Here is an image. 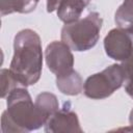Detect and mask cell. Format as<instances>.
Instances as JSON below:
<instances>
[{"label": "cell", "instance_id": "obj_1", "mask_svg": "<svg viewBox=\"0 0 133 133\" xmlns=\"http://www.w3.org/2000/svg\"><path fill=\"white\" fill-rule=\"evenodd\" d=\"M43 53L38 34L31 29L20 31L14 42L9 71L23 86L35 84L42 74Z\"/></svg>", "mask_w": 133, "mask_h": 133}, {"label": "cell", "instance_id": "obj_2", "mask_svg": "<svg viewBox=\"0 0 133 133\" xmlns=\"http://www.w3.org/2000/svg\"><path fill=\"white\" fill-rule=\"evenodd\" d=\"M26 86L14 88L7 96V109L1 117L2 132H28L38 129L48 116L32 102Z\"/></svg>", "mask_w": 133, "mask_h": 133}, {"label": "cell", "instance_id": "obj_3", "mask_svg": "<svg viewBox=\"0 0 133 133\" xmlns=\"http://www.w3.org/2000/svg\"><path fill=\"white\" fill-rule=\"evenodd\" d=\"M102 18L97 11L83 19L65 24L61 29V41L74 51H86L98 42L102 28Z\"/></svg>", "mask_w": 133, "mask_h": 133}, {"label": "cell", "instance_id": "obj_4", "mask_svg": "<svg viewBox=\"0 0 133 133\" xmlns=\"http://www.w3.org/2000/svg\"><path fill=\"white\" fill-rule=\"evenodd\" d=\"M124 82L125 72L123 65L112 64L88 77L83 84V91L90 99H105L118 89Z\"/></svg>", "mask_w": 133, "mask_h": 133}, {"label": "cell", "instance_id": "obj_5", "mask_svg": "<svg viewBox=\"0 0 133 133\" xmlns=\"http://www.w3.org/2000/svg\"><path fill=\"white\" fill-rule=\"evenodd\" d=\"M46 62L49 70L56 75V80L63 79L74 72V57L71 48L63 42H53L48 45L46 52Z\"/></svg>", "mask_w": 133, "mask_h": 133}, {"label": "cell", "instance_id": "obj_6", "mask_svg": "<svg viewBox=\"0 0 133 133\" xmlns=\"http://www.w3.org/2000/svg\"><path fill=\"white\" fill-rule=\"evenodd\" d=\"M106 54L118 61L127 60L133 52V38L123 29H112L104 39Z\"/></svg>", "mask_w": 133, "mask_h": 133}, {"label": "cell", "instance_id": "obj_7", "mask_svg": "<svg viewBox=\"0 0 133 133\" xmlns=\"http://www.w3.org/2000/svg\"><path fill=\"white\" fill-rule=\"evenodd\" d=\"M46 132H81L77 114L66 104L63 108L52 114L45 124Z\"/></svg>", "mask_w": 133, "mask_h": 133}, {"label": "cell", "instance_id": "obj_8", "mask_svg": "<svg viewBox=\"0 0 133 133\" xmlns=\"http://www.w3.org/2000/svg\"><path fill=\"white\" fill-rule=\"evenodd\" d=\"M90 0H61L57 6V16L65 24L80 19Z\"/></svg>", "mask_w": 133, "mask_h": 133}, {"label": "cell", "instance_id": "obj_9", "mask_svg": "<svg viewBox=\"0 0 133 133\" xmlns=\"http://www.w3.org/2000/svg\"><path fill=\"white\" fill-rule=\"evenodd\" d=\"M115 23L133 38V0H124L115 12Z\"/></svg>", "mask_w": 133, "mask_h": 133}, {"label": "cell", "instance_id": "obj_10", "mask_svg": "<svg viewBox=\"0 0 133 133\" xmlns=\"http://www.w3.org/2000/svg\"><path fill=\"white\" fill-rule=\"evenodd\" d=\"M39 0H0L1 15H9L12 12L28 14L35 9Z\"/></svg>", "mask_w": 133, "mask_h": 133}, {"label": "cell", "instance_id": "obj_11", "mask_svg": "<svg viewBox=\"0 0 133 133\" xmlns=\"http://www.w3.org/2000/svg\"><path fill=\"white\" fill-rule=\"evenodd\" d=\"M57 83V88L66 95H78L83 90V83L81 80V77L78 75L77 72H74L72 75L63 78V79H58L56 80Z\"/></svg>", "mask_w": 133, "mask_h": 133}, {"label": "cell", "instance_id": "obj_12", "mask_svg": "<svg viewBox=\"0 0 133 133\" xmlns=\"http://www.w3.org/2000/svg\"><path fill=\"white\" fill-rule=\"evenodd\" d=\"M35 104L48 116V118L58 110V102L54 95L50 92H43L35 99Z\"/></svg>", "mask_w": 133, "mask_h": 133}, {"label": "cell", "instance_id": "obj_13", "mask_svg": "<svg viewBox=\"0 0 133 133\" xmlns=\"http://www.w3.org/2000/svg\"><path fill=\"white\" fill-rule=\"evenodd\" d=\"M0 74H1V94H2V98H5L6 96H8V94L14 88L22 85L14 77V75L11 74L9 69L8 70L2 69Z\"/></svg>", "mask_w": 133, "mask_h": 133}, {"label": "cell", "instance_id": "obj_14", "mask_svg": "<svg viewBox=\"0 0 133 133\" xmlns=\"http://www.w3.org/2000/svg\"><path fill=\"white\" fill-rule=\"evenodd\" d=\"M122 65L125 72V89L127 94L133 98V52Z\"/></svg>", "mask_w": 133, "mask_h": 133}, {"label": "cell", "instance_id": "obj_15", "mask_svg": "<svg viewBox=\"0 0 133 133\" xmlns=\"http://www.w3.org/2000/svg\"><path fill=\"white\" fill-rule=\"evenodd\" d=\"M46 1H47V11L52 12L57 8L61 0H46Z\"/></svg>", "mask_w": 133, "mask_h": 133}, {"label": "cell", "instance_id": "obj_16", "mask_svg": "<svg viewBox=\"0 0 133 133\" xmlns=\"http://www.w3.org/2000/svg\"><path fill=\"white\" fill-rule=\"evenodd\" d=\"M129 121H130V125H131V127L133 128V110H132L131 113H130V118H129Z\"/></svg>", "mask_w": 133, "mask_h": 133}]
</instances>
